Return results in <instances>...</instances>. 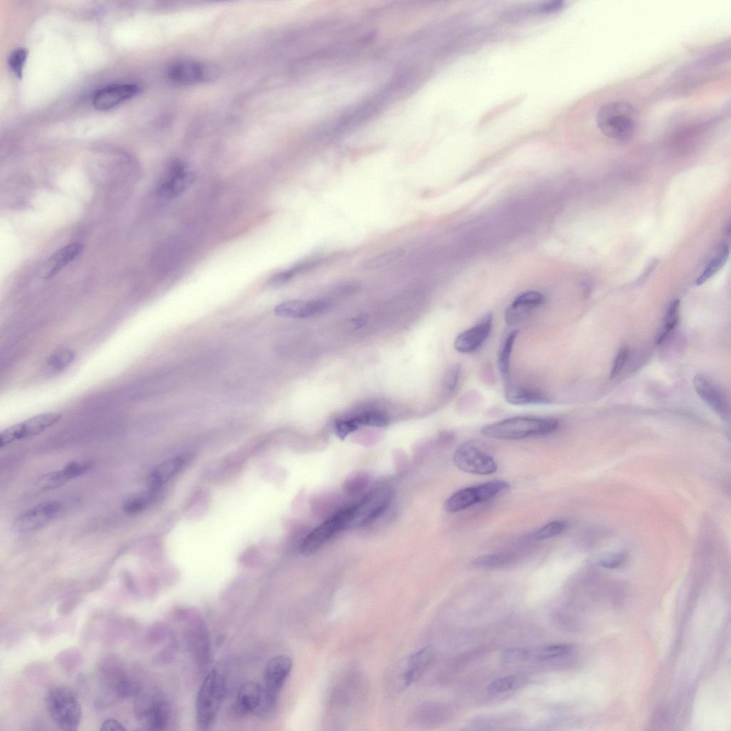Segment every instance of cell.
I'll use <instances>...</instances> for the list:
<instances>
[{
  "label": "cell",
  "instance_id": "obj_1",
  "mask_svg": "<svg viewBox=\"0 0 731 731\" xmlns=\"http://www.w3.org/2000/svg\"><path fill=\"white\" fill-rule=\"evenodd\" d=\"M637 112L629 102L615 101L603 105L597 113L599 130L607 137L625 143L633 137Z\"/></svg>",
  "mask_w": 731,
  "mask_h": 731
},
{
  "label": "cell",
  "instance_id": "obj_2",
  "mask_svg": "<svg viewBox=\"0 0 731 731\" xmlns=\"http://www.w3.org/2000/svg\"><path fill=\"white\" fill-rule=\"evenodd\" d=\"M558 427L557 420L534 416H515L487 425L481 433L489 438L519 440L531 436L546 435Z\"/></svg>",
  "mask_w": 731,
  "mask_h": 731
},
{
  "label": "cell",
  "instance_id": "obj_3",
  "mask_svg": "<svg viewBox=\"0 0 731 731\" xmlns=\"http://www.w3.org/2000/svg\"><path fill=\"white\" fill-rule=\"evenodd\" d=\"M46 709L54 724L61 730L74 731L80 724L82 709L76 694L61 685L49 687L45 692Z\"/></svg>",
  "mask_w": 731,
  "mask_h": 731
},
{
  "label": "cell",
  "instance_id": "obj_4",
  "mask_svg": "<svg viewBox=\"0 0 731 731\" xmlns=\"http://www.w3.org/2000/svg\"><path fill=\"white\" fill-rule=\"evenodd\" d=\"M291 667V658L284 655L276 656L267 663L261 685V701L254 712L259 718H268L275 712L278 695Z\"/></svg>",
  "mask_w": 731,
  "mask_h": 731
},
{
  "label": "cell",
  "instance_id": "obj_5",
  "mask_svg": "<svg viewBox=\"0 0 731 731\" xmlns=\"http://www.w3.org/2000/svg\"><path fill=\"white\" fill-rule=\"evenodd\" d=\"M134 712L146 730H164L171 718L168 703L162 694L153 688L139 689L135 695Z\"/></svg>",
  "mask_w": 731,
  "mask_h": 731
},
{
  "label": "cell",
  "instance_id": "obj_6",
  "mask_svg": "<svg viewBox=\"0 0 731 731\" xmlns=\"http://www.w3.org/2000/svg\"><path fill=\"white\" fill-rule=\"evenodd\" d=\"M225 685L223 676L216 670L211 671L204 679L196 702V720L200 729H208L213 724L225 695Z\"/></svg>",
  "mask_w": 731,
  "mask_h": 731
},
{
  "label": "cell",
  "instance_id": "obj_7",
  "mask_svg": "<svg viewBox=\"0 0 731 731\" xmlns=\"http://www.w3.org/2000/svg\"><path fill=\"white\" fill-rule=\"evenodd\" d=\"M453 460L458 469L475 475L493 474L498 469L495 460L473 442L459 445L453 453Z\"/></svg>",
  "mask_w": 731,
  "mask_h": 731
},
{
  "label": "cell",
  "instance_id": "obj_8",
  "mask_svg": "<svg viewBox=\"0 0 731 731\" xmlns=\"http://www.w3.org/2000/svg\"><path fill=\"white\" fill-rule=\"evenodd\" d=\"M392 498L393 491L389 488H375L359 504L353 506L352 519L348 528L370 524L387 508Z\"/></svg>",
  "mask_w": 731,
  "mask_h": 731
},
{
  "label": "cell",
  "instance_id": "obj_9",
  "mask_svg": "<svg viewBox=\"0 0 731 731\" xmlns=\"http://www.w3.org/2000/svg\"><path fill=\"white\" fill-rule=\"evenodd\" d=\"M353 506L328 519L303 540L301 550L303 554H311L321 548L336 533L348 528L352 519Z\"/></svg>",
  "mask_w": 731,
  "mask_h": 731
},
{
  "label": "cell",
  "instance_id": "obj_10",
  "mask_svg": "<svg viewBox=\"0 0 731 731\" xmlns=\"http://www.w3.org/2000/svg\"><path fill=\"white\" fill-rule=\"evenodd\" d=\"M61 418L58 413H44L11 425L1 432L0 447L16 440L36 435L56 423Z\"/></svg>",
  "mask_w": 731,
  "mask_h": 731
},
{
  "label": "cell",
  "instance_id": "obj_11",
  "mask_svg": "<svg viewBox=\"0 0 731 731\" xmlns=\"http://www.w3.org/2000/svg\"><path fill=\"white\" fill-rule=\"evenodd\" d=\"M62 505L54 500L41 503L18 517L14 529L19 533H30L45 526L62 510Z\"/></svg>",
  "mask_w": 731,
  "mask_h": 731
},
{
  "label": "cell",
  "instance_id": "obj_12",
  "mask_svg": "<svg viewBox=\"0 0 731 731\" xmlns=\"http://www.w3.org/2000/svg\"><path fill=\"white\" fill-rule=\"evenodd\" d=\"M493 326V316L487 313L471 328L460 333L454 341V348L460 353H468L478 350L488 338Z\"/></svg>",
  "mask_w": 731,
  "mask_h": 731
},
{
  "label": "cell",
  "instance_id": "obj_13",
  "mask_svg": "<svg viewBox=\"0 0 731 731\" xmlns=\"http://www.w3.org/2000/svg\"><path fill=\"white\" fill-rule=\"evenodd\" d=\"M139 90V86L134 84L109 85L94 94L92 103L96 109L109 110L132 98Z\"/></svg>",
  "mask_w": 731,
  "mask_h": 731
},
{
  "label": "cell",
  "instance_id": "obj_14",
  "mask_svg": "<svg viewBox=\"0 0 731 731\" xmlns=\"http://www.w3.org/2000/svg\"><path fill=\"white\" fill-rule=\"evenodd\" d=\"M194 173L181 163H175L158 187L159 196L173 198L186 191L193 183Z\"/></svg>",
  "mask_w": 731,
  "mask_h": 731
},
{
  "label": "cell",
  "instance_id": "obj_15",
  "mask_svg": "<svg viewBox=\"0 0 731 731\" xmlns=\"http://www.w3.org/2000/svg\"><path fill=\"white\" fill-rule=\"evenodd\" d=\"M692 383L695 390L700 398L717 414L721 417H727L728 403L719 387L701 374L695 375Z\"/></svg>",
  "mask_w": 731,
  "mask_h": 731
},
{
  "label": "cell",
  "instance_id": "obj_16",
  "mask_svg": "<svg viewBox=\"0 0 731 731\" xmlns=\"http://www.w3.org/2000/svg\"><path fill=\"white\" fill-rule=\"evenodd\" d=\"M327 301L317 300H291L276 306V315L281 317L304 319L323 313L328 307Z\"/></svg>",
  "mask_w": 731,
  "mask_h": 731
},
{
  "label": "cell",
  "instance_id": "obj_17",
  "mask_svg": "<svg viewBox=\"0 0 731 731\" xmlns=\"http://www.w3.org/2000/svg\"><path fill=\"white\" fill-rule=\"evenodd\" d=\"M544 301L543 295L535 291L524 292L518 296L505 311V321L515 325L525 319L531 311Z\"/></svg>",
  "mask_w": 731,
  "mask_h": 731
},
{
  "label": "cell",
  "instance_id": "obj_18",
  "mask_svg": "<svg viewBox=\"0 0 731 731\" xmlns=\"http://www.w3.org/2000/svg\"><path fill=\"white\" fill-rule=\"evenodd\" d=\"M91 466L92 463L88 460L73 461L59 470L39 477L36 483L40 488L54 489L67 481L84 475L90 470Z\"/></svg>",
  "mask_w": 731,
  "mask_h": 731
},
{
  "label": "cell",
  "instance_id": "obj_19",
  "mask_svg": "<svg viewBox=\"0 0 731 731\" xmlns=\"http://www.w3.org/2000/svg\"><path fill=\"white\" fill-rule=\"evenodd\" d=\"M84 246L79 242L66 245L54 253L45 262L42 276L49 279L59 273L73 262L83 251Z\"/></svg>",
  "mask_w": 731,
  "mask_h": 731
},
{
  "label": "cell",
  "instance_id": "obj_20",
  "mask_svg": "<svg viewBox=\"0 0 731 731\" xmlns=\"http://www.w3.org/2000/svg\"><path fill=\"white\" fill-rule=\"evenodd\" d=\"M433 658V650L430 646H426L411 655L407 670L403 674V686L408 687L419 679Z\"/></svg>",
  "mask_w": 731,
  "mask_h": 731
},
{
  "label": "cell",
  "instance_id": "obj_21",
  "mask_svg": "<svg viewBox=\"0 0 731 731\" xmlns=\"http://www.w3.org/2000/svg\"><path fill=\"white\" fill-rule=\"evenodd\" d=\"M261 697V685L254 682H248L239 689L234 706L236 714H254Z\"/></svg>",
  "mask_w": 731,
  "mask_h": 731
},
{
  "label": "cell",
  "instance_id": "obj_22",
  "mask_svg": "<svg viewBox=\"0 0 731 731\" xmlns=\"http://www.w3.org/2000/svg\"><path fill=\"white\" fill-rule=\"evenodd\" d=\"M183 463V460L181 457H173L158 465L153 469L148 476V489L156 493L164 483L178 472Z\"/></svg>",
  "mask_w": 731,
  "mask_h": 731
},
{
  "label": "cell",
  "instance_id": "obj_23",
  "mask_svg": "<svg viewBox=\"0 0 731 731\" xmlns=\"http://www.w3.org/2000/svg\"><path fill=\"white\" fill-rule=\"evenodd\" d=\"M505 397L513 405L547 404L549 398L542 393L529 388L505 383Z\"/></svg>",
  "mask_w": 731,
  "mask_h": 731
},
{
  "label": "cell",
  "instance_id": "obj_24",
  "mask_svg": "<svg viewBox=\"0 0 731 731\" xmlns=\"http://www.w3.org/2000/svg\"><path fill=\"white\" fill-rule=\"evenodd\" d=\"M482 503L478 485L462 488L450 496L444 504L448 513L465 510L476 503Z\"/></svg>",
  "mask_w": 731,
  "mask_h": 731
},
{
  "label": "cell",
  "instance_id": "obj_25",
  "mask_svg": "<svg viewBox=\"0 0 731 731\" xmlns=\"http://www.w3.org/2000/svg\"><path fill=\"white\" fill-rule=\"evenodd\" d=\"M205 66L193 62H183L174 66L171 71L172 78L183 83H192L206 78L207 73Z\"/></svg>",
  "mask_w": 731,
  "mask_h": 731
},
{
  "label": "cell",
  "instance_id": "obj_26",
  "mask_svg": "<svg viewBox=\"0 0 731 731\" xmlns=\"http://www.w3.org/2000/svg\"><path fill=\"white\" fill-rule=\"evenodd\" d=\"M730 248L726 243H722L717 248L715 256L710 260L703 272L695 281L697 286H700L711 278L725 264L729 257Z\"/></svg>",
  "mask_w": 731,
  "mask_h": 731
},
{
  "label": "cell",
  "instance_id": "obj_27",
  "mask_svg": "<svg viewBox=\"0 0 731 731\" xmlns=\"http://www.w3.org/2000/svg\"><path fill=\"white\" fill-rule=\"evenodd\" d=\"M516 560V555L512 552H500L486 554L476 558L472 563L475 568L493 569L506 567Z\"/></svg>",
  "mask_w": 731,
  "mask_h": 731
},
{
  "label": "cell",
  "instance_id": "obj_28",
  "mask_svg": "<svg viewBox=\"0 0 731 731\" xmlns=\"http://www.w3.org/2000/svg\"><path fill=\"white\" fill-rule=\"evenodd\" d=\"M518 331H512L505 338L498 356V366L505 383H508L510 356Z\"/></svg>",
  "mask_w": 731,
  "mask_h": 731
},
{
  "label": "cell",
  "instance_id": "obj_29",
  "mask_svg": "<svg viewBox=\"0 0 731 731\" xmlns=\"http://www.w3.org/2000/svg\"><path fill=\"white\" fill-rule=\"evenodd\" d=\"M404 253L405 251L401 248L391 249L363 261L360 263L358 268L364 271L378 269L398 261L404 255Z\"/></svg>",
  "mask_w": 731,
  "mask_h": 731
},
{
  "label": "cell",
  "instance_id": "obj_30",
  "mask_svg": "<svg viewBox=\"0 0 731 731\" xmlns=\"http://www.w3.org/2000/svg\"><path fill=\"white\" fill-rule=\"evenodd\" d=\"M525 682L520 675H507L493 680L487 687L490 695H499L521 687Z\"/></svg>",
  "mask_w": 731,
  "mask_h": 731
},
{
  "label": "cell",
  "instance_id": "obj_31",
  "mask_svg": "<svg viewBox=\"0 0 731 731\" xmlns=\"http://www.w3.org/2000/svg\"><path fill=\"white\" fill-rule=\"evenodd\" d=\"M679 308L680 301L678 299L674 300L670 303L666 312L664 327L655 337V341L657 344L662 343L677 324Z\"/></svg>",
  "mask_w": 731,
  "mask_h": 731
},
{
  "label": "cell",
  "instance_id": "obj_32",
  "mask_svg": "<svg viewBox=\"0 0 731 731\" xmlns=\"http://www.w3.org/2000/svg\"><path fill=\"white\" fill-rule=\"evenodd\" d=\"M573 646L566 643H555L539 648L535 652L534 656L540 660H550L562 657L569 655Z\"/></svg>",
  "mask_w": 731,
  "mask_h": 731
},
{
  "label": "cell",
  "instance_id": "obj_33",
  "mask_svg": "<svg viewBox=\"0 0 731 731\" xmlns=\"http://www.w3.org/2000/svg\"><path fill=\"white\" fill-rule=\"evenodd\" d=\"M156 492L148 489L143 494L128 498L123 504V509L128 514H135L143 510L153 498Z\"/></svg>",
  "mask_w": 731,
  "mask_h": 731
},
{
  "label": "cell",
  "instance_id": "obj_34",
  "mask_svg": "<svg viewBox=\"0 0 731 731\" xmlns=\"http://www.w3.org/2000/svg\"><path fill=\"white\" fill-rule=\"evenodd\" d=\"M567 525V523L564 520L552 521L533 533L531 538L536 540L553 538L563 532L566 529Z\"/></svg>",
  "mask_w": 731,
  "mask_h": 731
},
{
  "label": "cell",
  "instance_id": "obj_35",
  "mask_svg": "<svg viewBox=\"0 0 731 731\" xmlns=\"http://www.w3.org/2000/svg\"><path fill=\"white\" fill-rule=\"evenodd\" d=\"M359 425L383 427L388 425V418L383 413L376 410L366 412L355 417Z\"/></svg>",
  "mask_w": 731,
  "mask_h": 731
},
{
  "label": "cell",
  "instance_id": "obj_36",
  "mask_svg": "<svg viewBox=\"0 0 731 731\" xmlns=\"http://www.w3.org/2000/svg\"><path fill=\"white\" fill-rule=\"evenodd\" d=\"M27 54L28 51L25 48H18L14 50L9 56V66L19 79L21 78Z\"/></svg>",
  "mask_w": 731,
  "mask_h": 731
},
{
  "label": "cell",
  "instance_id": "obj_37",
  "mask_svg": "<svg viewBox=\"0 0 731 731\" xmlns=\"http://www.w3.org/2000/svg\"><path fill=\"white\" fill-rule=\"evenodd\" d=\"M139 689L134 681L126 677L119 678L113 685L114 691L121 697L135 696Z\"/></svg>",
  "mask_w": 731,
  "mask_h": 731
},
{
  "label": "cell",
  "instance_id": "obj_38",
  "mask_svg": "<svg viewBox=\"0 0 731 731\" xmlns=\"http://www.w3.org/2000/svg\"><path fill=\"white\" fill-rule=\"evenodd\" d=\"M306 265H300L291 269L279 272L273 276L268 281L270 287H278L288 282L298 271H301Z\"/></svg>",
  "mask_w": 731,
  "mask_h": 731
},
{
  "label": "cell",
  "instance_id": "obj_39",
  "mask_svg": "<svg viewBox=\"0 0 731 731\" xmlns=\"http://www.w3.org/2000/svg\"><path fill=\"white\" fill-rule=\"evenodd\" d=\"M530 657H531V650L523 647L507 650L502 656L503 660L505 663L518 662Z\"/></svg>",
  "mask_w": 731,
  "mask_h": 731
},
{
  "label": "cell",
  "instance_id": "obj_40",
  "mask_svg": "<svg viewBox=\"0 0 731 731\" xmlns=\"http://www.w3.org/2000/svg\"><path fill=\"white\" fill-rule=\"evenodd\" d=\"M360 425H358L356 419L352 418L350 419H344L338 420L336 423V431L337 435L341 439H344L351 433L356 430Z\"/></svg>",
  "mask_w": 731,
  "mask_h": 731
},
{
  "label": "cell",
  "instance_id": "obj_41",
  "mask_svg": "<svg viewBox=\"0 0 731 731\" xmlns=\"http://www.w3.org/2000/svg\"><path fill=\"white\" fill-rule=\"evenodd\" d=\"M629 356V349L627 346L621 347L615 356L612 367L610 373V378H615L621 371Z\"/></svg>",
  "mask_w": 731,
  "mask_h": 731
},
{
  "label": "cell",
  "instance_id": "obj_42",
  "mask_svg": "<svg viewBox=\"0 0 731 731\" xmlns=\"http://www.w3.org/2000/svg\"><path fill=\"white\" fill-rule=\"evenodd\" d=\"M460 367L459 366H453L448 373L445 380V387L448 393H453L458 383L460 376Z\"/></svg>",
  "mask_w": 731,
  "mask_h": 731
},
{
  "label": "cell",
  "instance_id": "obj_43",
  "mask_svg": "<svg viewBox=\"0 0 731 731\" xmlns=\"http://www.w3.org/2000/svg\"><path fill=\"white\" fill-rule=\"evenodd\" d=\"M100 730L120 731L126 730L123 725L115 719H106L101 725Z\"/></svg>",
  "mask_w": 731,
  "mask_h": 731
},
{
  "label": "cell",
  "instance_id": "obj_44",
  "mask_svg": "<svg viewBox=\"0 0 731 731\" xmlns=\"http://www.w3.org/2000/svg\"><path fill=\"white\" fill-rule=\"evenodd\" d=\"M72 360V354L69 352H63L55 355L51 361L53 366L56 368H62L69 363Z\"/></svg>",
  "mask_w": 731,
  "mask_h": 731
},
{
  "label": "cell",
  "instance_id": "obj_45",
  "mask_svg": "<svg viewBox=\"0 0 731 731\" xmlns=\"http://www.w3.org/2000/svg\"><path fill=\"white\" fill-rule=\"evenodd\" d=\"M622 562V558L620 555H610L605 557L600 561L602 566L608 568H615L618 567Z\"/></svg>",
  "mask_w": 731,
  "mask_h": 731
},
{
  "label": "cell",
  "instance_id": "obj_46",
  "mask_svg": "<svg viewBox=\"0 0 731 731\" xmlns=\"http://www.w3.org/2000/svg\"><path fill=\"white\" fill-rule=\"evenodd\" d=\"M657 261L655 259V260L652 261L650 263V265H648L647 269L645 270V271L642 273V276L640 277V281L644 280L645 278H647L650 274L652 271H653L655 266L657 265Z\"/></svg>",
  "mask_w": 731,
  "mask_h": 731
}]
</instances>
